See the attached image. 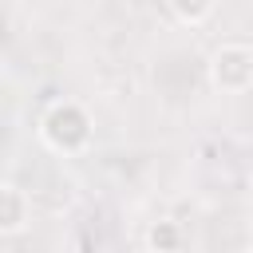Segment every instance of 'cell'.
Segmentation results:
<instances>
[{
  "instance_id": "obj_1",
  "label": "cell",
  "mask_w": 253,
  "mask_h": 253,
  "mask_svg": "<svg viewBox=\"0 0 253 253\" xmlns=\"http://www.w3.org/2000/svg\"><path fill=\"white\" fill-rule=\"evenodd\" d=\"M36 130H40V142H43L51 154H63V158L83 154V150H91V142H95V119H91V111H87L83 103H75V99H55V103H47Z\"/></svg>"
},
{
  "instance_id": "obj_2",
  "label": "cell",
  "mask_w": 253,
  "mask_h": 253,
  "mask_svg": "<svg viewBox=\"0 0 253 253\" xmlns=\"http://www.w3.org/2000/svg\"><path fill=\"white\" fill-rule=\"evenodd\" d=\"M210 87L221 95H241L253 87V47L249 43H221L213 47L210 63H206Z\"/></svg>"
},
{
  "instance_id": "obj_3",
  "label": "cell",
  "mask_w": 253,
  "mask_h": 253,
  "mask_svg": "<svg viewBox=\"0 0 253 253\" xmlns=\"http://www.w3.org/2000/svg\"><path fill=\"white\" fill-rule=\"evenodd\" d=\"M32 225V198L16 182H0V237H20Z\"/></svg>"
},
{
  "instance_id": "obj_4",
  "label": "cell",
  "mask_w": 253,
  "mask_h": 253,
  "mask_svg": "<svg viewBox=\"0 0 253 253\" xmlns=\"http://www.w3.org/2000/svg\"><path fill=\"white\" fill-rule=\"evenodd\" d=\"M182 241L186 233L174 217H158L146 225V253H182Z\"/></svg>"
},
{
  "instance_id": "obj_5",
  "label": "cell",
  "mask_w": 253,
  "mask_h": 253,
  "mask_svg": "<svg viewBox=\"0 0 253 253\" xmlns=\"http://www.w3.org/2000/svg\"><path fill=\"white\" fill-rule=\"evenodd\" d=\"M166 4H170L174 20H178V24H190V28L206 24V20L217 12V0H166Z\"/></svg>"
},
{
  "instance_id": "obj_6",
  "label": "cell",
  "mask_w": 253,
  "mask_h": 253,
  "mask_svg": "<svg viewBox=\"0 0 253 253\" xmlns=\"http://www.w3.org/2000/svg\"><path fill=\"white\" fill-rule=\"evenodd\" d=\"M237 253H253V241H249V245H245V249H237Z\"/></svg>"
},
{
  "instance_id": "obj_7",
  "label": "cell",
  "mask_w": 253,
  "mask_h": 253,
  "mask_svg": "<svg viewBox=\"0 0 253 253\" xmlns=\"http://www.w3.org/2000/svg\"><path fill=\"white\" fill-rule=\"evenodd\" d=\"M249 241H253V213H249Z\"/></svg>"
}]
</instances>
